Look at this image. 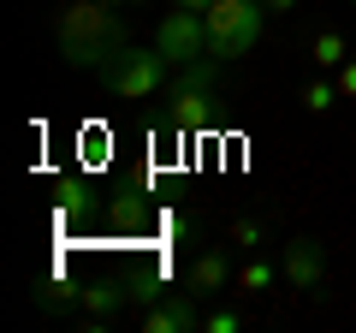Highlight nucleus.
Here are the masks:
<instances>
[{
    "label": "nucleus",
    "instance_id": "nucleus-3",
    "mask_svg": "<svg viewBox=\"0 0 356 333\" xmlns=\"http://www.w3.org/2000/svg\"><path fill=\"white\" fill-rule=\"evenodd\" d=\"M166 72H172V65H166V54L154 48H137V42H125V48L113 54V60H107V95H113V102H149L154 90H166Z\"/></svg>",
    "mask_w": 356,
    "mask_h": 333
},
{
    "label": "nucleus",
    "instance_id": "nucleus-8",
    "mask_svg": "<svg viewBox=\"0 0 356 333\" xmlns=\"http://www.w3.org/2000/svg\"><path fill=\"white\" fill-rule=\"evenodd\" d=\"M226 280H232L226 250H202V256L191 262V274H184V292H191L196 304H208V297H220V292H226Z\"/></svg>",
    "mask_w": 356,
    "mask_h": 333
},
{
    "label": "nucleus",
    "instance_id": "nucleus-10",
    "mask_svg": "<svg viewBox=\"0 0 356 333\" xmlns=\"http://www.w3.org/2000/svg\"><path fill=\"white\" fill-rule=\"evenodd\" d=\"M232 286H238L243 297H261L267 286H273V262H261V256H250V262H243L238 274H232Z\"/></svg>",
    "mask_w": 356,
    "mask_h": 333
},
{
    "label": "nucleus",
    "instance_id": "nucleus-9",
    "mask_svg": "<svg viewBox=\"0 0 356 333\" xmlns=\"http://www.w3.org/2000/svg\"><path fill=\"white\" fill-rule=\"evenodd\" d=\"M131 297V286H119V280H95V286H77V309L89 316V327H102L107 316H113L119 304Z\"/></svg>",
    "mask_w": 356,
    "mask_h": 333
},
{
    "label": "nucleus",
    "instance_id": "nucleus-4",
    "mask_svg": "<svg viewBox=\"0 0 356 333\" xmlns=\"http://www.w3.org/2000/svg\"><path fill=\"white\" fill-rule=\"evenodd\" d=\"M214 65L196 60V65H178L172 72V84H166V125H178V131L214 125Z\"/></svg>",
    "mask_w": 356,
    "mask_h": 333
},
{
    "label": "nucleus",
    "instance_id": "nucleus-2",
    "mask_svg": "<svg viewBox=\"0 0 356 333\" xmlns=\"http://www.w3.org/2000/svg\"><path fill=\"white\" fill-rule=\"evenodd\" d=\"M261 18L267 6L261 0H208V60H243V54L261 42Z\"/></svg>",
    "mask_w": 356,
    "mask_h": 333
},
{
    "label": "nucleus",
    "instance_id": "nucleus-16",
    "mask_svg": "<svg viewBox=\"0 0 356 333\" xmlns=\"http://www.w3.org/2000/svg\"><path fill=\"white\" fill-rule=\"evenodd\" d=\"M267 13H297V6H303V0H261Z\"/></svg>",
    "mask_w": 356,
    "mask_h": 333
},
{
    "label": "nucleus",
    "instance_id": "nucleus-19",
    "mask_svg": "<svg viewBox=\"0 0 356 333\" xmlns=\"http://www.w3.org/2000/svg\"><path fill=\"white\" fill-rule=\"evenodd\" d=\"M350 6H356V0H350Z\"/></svg>",
    "mask_w": 356,
    "mask_h": 333
},
{
    "label": "nucleus",
    "instance_id": "nucleus-13",
    "mask_svg": "<svg viewBox=\"0 0 356 333\" xmlns=\"http://www.w3.org/2000/svg\"><path fill=\"white\" fill-rule=\"evenodd\" d=\"M344 60H350V42H344L339 30H321V36H315V65H321V72H339Z\"/></svg>",
    "mask_w": 356,
    "mask_h": 333
},
{
    "label": "nucleus",
    "instance_id": "nucleus-5",
    "mask_svg": "<svg viewBox=\"0 0 356 333\" xmlns=\"http://www.w3.org/2000/svg\"><path fill=\"white\" fill-rule=\"evenodd\" d=\"M154 48L166 54V65H196V60H208V24H202V13H184V6H172V13L161 18V30H154Z\"/></svg>",
    "mask_w": 356,
    "mask_h": 333
},
{
    "label": "nucleus",
    "instance_id": "nucleus-14",
    "mask_svg": "<svg viewBox=\"0 0 356 333\" xmlns=\"http://www.w3.org/2000/svg\"><path fill=\"white\" fill-rule=\"evenodd\" d=\"M332 77H339V102H356V54H350V60H344Z\"/></svg>",
    "mask_w": 356,
    "mask_h": 333
},
{
    "label": "nucleus",
    "instance_id": "nucleus-15",
    "mask_svg": "<svg viewBox=\"0 0 356 333\" xmlns=\"http://www.w3.org/2000/svg\"><path fill=\"white\" fill-rule=\"evenodd\" d=\"M202 327H208V333H238L243 321L232 316V309H214V316H202Z\"/></svg>",
    "mask_w": 356,
    "mask_h": 333
},
{
    "label": "nucleus",
    "instance_id": "nucleus-6",
    "mask_svg": "<svg viewBox=\"0 0 356 333\" xmlns=\"http://www.w3.org/2000/svg\"><path fill=\"white\" fill-rule=\"evenodd\" d=\"M280 268H285V280H291V292H321V280H327V250H321L315 238H291Z\"/></svg>",
    "mask_w": 356,
    "mask_h": 333
},
{
    "label": "nucleus",
    "instance_id": "nucleus-17",
    "mask_svg": "<svg viewBox=\"0 0 356 333\" xmlns=\"http://www.w3.org/2000/svg\"><path fill=\"white\" fill-rule=\"evenodd\" d=\"M172 6H184V13H208V0H172Z\"/></svg>",
    "mask_w": 356,
    "mask_h": 333
},
{
    "label": "nucleus",
    "instance_id": "nucleus-1",
    "mask_svg": "<svg viewBox=\"0 0 356 333\" xmlns=\"http://www.w3.org/2000/svg\"><path fill=\"white\" fill-rule=\"evenodd\" d=\"M54 42H60V60L72 65V72H107V60H113L119 48H125V18H119V6H107V0H65L60 13H54Z\"/></svg>",
    "mask_w": 356,
    "mask_h": 333
},
{
    "label": "nucleus",
    "instance_id": "nucleus-12",
    "mask_svg": "<svg viewBox=\"0 0 356 333\" xmlns=\"http://www.w3.org/2000/svg\"><path fill=\"white\" fill-rule=\"evenodd\" d=\"M226 244H232V250H243V256H255V250H261V244H267V226H261V220H255V215H243V220H232Z\"/></svg>",
    "mask_w": 356,
    "mask_h": 333
},
{
    "label": "nucleus",
    "instance_id": "nucleus-11",
    "mask_svg": "<svg viewBox=\"0 0 356 333\" xmlns=\"http://www.w3.org/2000/svg\"><path fill=\"white\" fill-rule=\"evenodd\" d=\"M303 114H332L339 107V77H315V84H303Z\"/></svg>",
    "mask_w": 356,
    "mask_h": 333
},
{
    "label": "nucleus",
    "instance_id": "nucleus-18",
    "mask_svg": "<svg viewBox=\"0 0 356 333\" xmlns=\"http://www.w3.org/2000/svg\"><path fill=\"white\" fill-rule=\"evenodd\" d=\"M107 6H119V13H125V6H143V0H107Z\"/></svg>",
    "mask_w": 356,
    "mask_h": 333
},
{
    "label": "nucleus",
    "instance_id": "nucleus-7",
    "mask_svg": "<svg viewBox=\"0 0 356 333\" xmlns=\"http://www.w3.org/2000/svg\"><path fill=\"white\" fill-rule=\"evenodd\" d=\"M191 327H202L191 292H172V297H161V304L143 309V333H191Z\"/></svg>",
    "mask_w": 356,
    "mask_h": 333
}]
</instances>
